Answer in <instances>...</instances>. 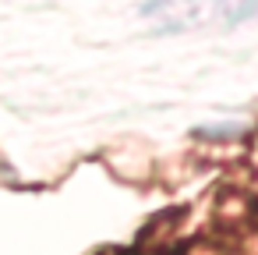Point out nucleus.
Wrapping results in <instances>:
<instances>
[{"label":"nucleus","mask_w":258,"mask_h":255,"mask_svg":"<svg viewBox=\"0 0 258 255\" xmlns=\"http://www.w3.org/2000/svg\"><path fill=\"white\" fill-rule=\"evenodd\" d=\"M142 18L156 32H187V29H230L258 18V0H149Z\"/></svg>","instance_id":"nucleus-1"}]
</instances>
